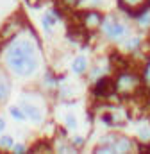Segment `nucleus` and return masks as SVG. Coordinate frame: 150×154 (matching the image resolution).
Here are the masks:
<instances>
[{
    "label": "nucleus",
    "mask_w": 150,
    "mask_h": 154,
    "mask_svg": "<svg viewBox=\"0 0 150 154\" xmlns=\"http://www.w3.org/2000/svg\"><path fill=\"white\" fill-rule=\"evenodd\" d=\"M7 65L9 68L16 74V75L27 77L31 74H34L38 68V56H36V48L31 41L27 39H18L14 41L5 54Z\"/></svg>",
    "instance_id": "obj_1"
},
{
    "label": "nucleus",
    "mask_w": 150,
    "mask_h": 154,
    "mask_svg": "<svg viewBox=\"0 0 150 154\" xmlns=\"http://www.w3.org/2000/svg\"><path fill=\"white\" fill-rule=\"evenodd\" d=\"M134 149V143L125 138V136H106L100 142V147L97 149L98 152H129Z\"/></svg>",
    "instance_id": "obj_2"
},
{
    "label": "nucleus",
    "mask_w": 150,
    "mask_h": 154,
    "mask_svg": "<svg viewBox=\"0 0 150 154\" xmlns=\"http://www.w3.org/2000/svg\"><path fill=\"white\" fill-rule=\"evenodd\" d=\"M102 29H104V34L111 39H123L125 34H127L125 25L122 22H118L116 18H112V16L102 20Z\"/></svg>",
    "instance_id": "obj_3"
},
{
    "label": "nucleus",
    "mask_w": 150,
    "mask_h": 154,
    "mask_svg": "<svg viewBox=\"0 0 150 154\" xmlns=\"http://www.w3.org/2000/svg\"><path fill=\"white\" fill-rule=\"evenodd\" d=\"M114 84L111 82V79H100L95 86V93L100 95V97H109L112 91H114Z\"/></svg>",
    "instance_id": "obj_4"
},
{
    "label": "nucleus",
    "mask_w": 150,
    "mask_h": 154,
    "mask_svg": "<svg viewBox=\"0 0 150 154\" xmlns=\"http://www.w3.org/2000/svg\"><path fill=\"white\" fill-rule=\"evenodd\" d=\"M22 109H23V113H25V116L29 118V120H32V122H36V124H39L41 120H43V113H41V109H38L36 106H32V104H23L22 106Z\"/></svg>",
    "instance_id": "obj_5"
},
{
    "label": "nucleus",
    "mask_w": 150,
    "mask_h": 154,
    "mask_svg": "<svg viewBox=\"0 0 150 154\" xmlns=\"http://www.w3.org/2000/svg\"><path fill=\"white\" fill-rule=\"evenodd\" d=\"M134 86H136V77L132 75H122L116 82V90L120 91H132Z\"/></svg>",
    "instance_id": "obj_6"
},
{
    "label": "nucleus",
    "mask_w": 150,
    "mask_h": 154,
    "mask_svg": "<svg viewBox=\"0 0 150 154\" xmlns=\"http://www.w3.org/2000/svg\"><path fill=\"white\" fill-rule=\"evenodd\" d=\"M86 68H88V61H86V57H84V56L75 57L74 63H72V70H74L75 74H82V72H86Z\"/></svg>",
    "instance_id": "obj_7"
},
{
    "label": "nucleus",
    "mask_w": 150,
    "mask_h": 154,
    "mask_svg": "<svg viewBox=\"0 0 150 154\" xmlns=\"http://www.w3.org/2000/svg\"><path fill=\"white\" fill-rule=\"evenodd\" d=\"M122 7L127 9V11H132V9H138V7H143L147 4V0H120Z\"/></svg>",
    "instance_id": "obj_8"
},
{
    "label": "nucleus",
    "mask_w": 150,
    "mask_h": 154,
    "mask_svg": "<svg viewBox=\"0 0 150 154\" xmlns=\"http://www.w3.org/2000/svg\"><path fill=\"white\" fill-rule=\"evenodd\" d=\"M56 23H57V16H56L54 13H46V14L43 16V27H45L46 31H52Z\"/></svg>",
    "instance_id": "obj_9"
},
{
    "label": "nucleus",
    "mask_w": 150,
    "mask_h": 154,
    "mask_svg": "<svg viewBox=\"0 0 150 154\" xmlns=\"http://www.w3.org/2000/svg\"><path fill=\"white\" fill-rule=\"evenodd\" d=\"M102 23V18H100V14H97V13H89V14H86V25L88 27H97V25H100Z\"/></svg>",
    "instance_id": "obj_10"
},
{
    "label": "nucleus",
    "mask_w": 150,
    "mask_h": 154,
    "mask_svg": "<svg viewBox=\"0 0 150 154\" xmlns=\"http://www.w3.org/2000/svg\"><path fill=\"white\" fill-rule=\"evenodd\" d=\"M9 95V82L4 75H0V100H5Z\"/></svg>",
    "instance_id": "obj_11"
},
{
    "label": "nucleus",
    "mask_w": 150,
    "mask_h": 154,
    "mask_svg": "<svg viewBox=\"0 0 150 154\" xmlns=\"http://www.w3.org/2000/svg\"><path fill=\"white\" fill-rule=\"evenodd\" d=\"M11 115H13L14 120H25V118H27L25 113H23V109H22V108H16V106L11 108Z\"/></svg>",
    "instance_id": "obj_12"
},
{
    "label": "nucleus",
    "mask_w": 150,
    "mask_h": 154,
    "mask_svg": "<svg viewBox=\"0 0 150 154\" xmlns=\"http://www.w3.org/2000/svg\"><path fill=\"white\" fill-rule=\"evenodd\" d=\"M0 145H2V147H5V149H7V147H11V145H13V138H11V136H4V138L0 140Z\"/></svg>",
    "instance_id": "obj_13"
},
{
    "label": "nucleus",
    "mask_w": 150,
    "mask_h": 154,
    "mask_svg": "<svg viewBox=\"0 0 150 154\" xmlns=\"http://www.w3.org/2000/svg\"><path fill=\"white\" fill-rule=\"evenodd\" d=\"M66 124H68V127H70V129H75V127H77V120H75L72 115L66 116Z\"/></svg>",
    "instance_id": "obj_14"
},
{
    "label": "nucleus",
    "mask_w": 150,
    "mask_h": 154,
    "mask_svg": "<svg viewBox=\"0 0 150 154\" xmlns=\"http://www.w3.org/2000/svg\"><path fill=\"white\" fill-rule=\"evenodd\" d=\"M145 81H147V84H150V65L147 66V70H145Z\"/></svg>",
    "instance_id": "obj_15"
},
{
    "label": "nucleus",
    "mask_w": 150,
    "mask_h": 154,
    "mask_svg": "<svg viewBox=\"0 0 150 154\" xmlns=\"http://www.w3.org/2000/svg\"><path fill=\"white\" fill-rule=\"evenodd\" d=\"M14 151H16V152H23V151H25V147H23V145H16V147H14Z\"/></svg>",
    "instance_id": "obj_16"
},
{
    "label": "nucleus",
    "mask_w": 150,
    "mask_h": 154,
    "mask_svg": "<svg viewBox=\"0 0 150 154\" xmlns=\"http://www.w3.org/2000/svg\"><path fill=\"white\" fill-rule=\"evenodd\" d=\"M88 2H89L91 5H98V4H100V0H88Z\"/></svg>",
    "instance_id": "obj_17"
},
{
    "label": "nucleus",
    "mask_w": 150,
    "mask_h": 154,
    "mask_svg": "<svg viewBox=\"0 0 150 154\" xmlns=\"http://www.w3.org/2000/svg\"><path fill=\"white\" fill-rule=\"evenodd\" d=\"M4 127H5V122H4V120H2V118H0V133H2V131H4Z\"/></svg>",
    "instance_id": "obj_18"
},
{
    "label": "nucleus",
    "mask_w": 150,
    "mask_h": 154,
    "mask_svg": "<svg viewBox=\"0 0 150 154\" xmlns=\"http://www.w3.org/2000/svg\"><path fill=\"white\" fill-rule=\"evenodd\" d=\"M64 2H68V4H75L77 0H64Z\"/></svg>",
    "instance_id": "obj_19"
}]
</instances>
